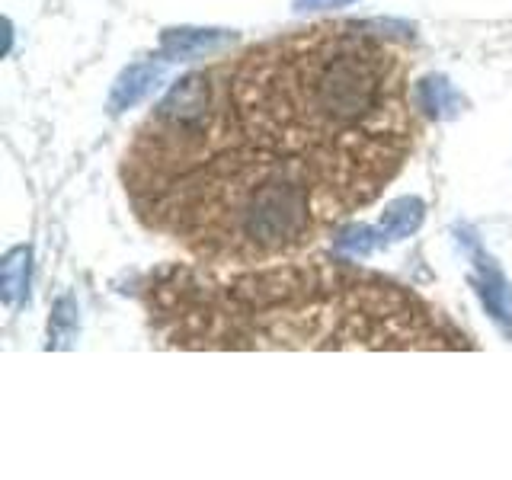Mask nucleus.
Segmentation results:
<instances>
[{"instance_id":"nucleus-1","label":"nucleus","mask_w":512,"mask_h":480,"mask_svg":"<svg viewBox=\"0 0 512 480\" xmlns=\"http://www.w3.org/2000/svg\"><path fill=\"white\" fill-rule=\"evenodd\" d=\"M208 74L218 132L308 186L330 221L372 205L413 148L404 58L346 26L266 42Z\"/></svg>"},{"instance_id":"nucleus-2","label":"nucleus","mask_w":512,"mask_h":480,"mask_svg":"<svg viewBox=\"0 0 512 480\" xmlns=\"http://www.w3.org/2000/svg\"><path fill=\"white\" fill-rule=\"evenodd\" d=\"M148 304L176 349H471L416 295L343 266L173 269Z\"/></svg>"},{"instance_id":"nucleus-3","label":"nucleus","mask_w":512,"mask_h":480,"mask_svg":"<svg viewBox=\"0 0 512 480\" xmlns=\"http://www.w3.org/2000/svg\"><path fill=\"white\" fill-rule=\"evenodd\" d=\"M471 260H474V269H471V285L484 304V311L490 314V320L496 327H500L503 336H512V285L509 279L500 272L490 256H484L477 244H471Z\"/></svg>"},{"instance_id":"nucleus-4","label":"nucleus","mask_w":512,"mask_h":480,"mask_svg":"<svg viewBox=\"0 0 512 480\" xmlns=\"http://www.w3.org/2000/svg\"><path fill=\"white\" fill-rule=\"evenodd\" d=\"M234 42V32L228 29H167L160 36V55L167 61H189V58H202L212 55L218 48Z\"/></svg>"},{"instance_id":"nucleus-5","label":"nucleus","mask_w":512,"mask_h":480,"mask_svg":"<svg viewBox=\"0 0 512 480\" xmlns=\"http://www.w3.org/2000/svg\"><path fill=\"white\" fill-rule=\"evenodd\" d=\"M160 77H164V68L154 64V61H138V64H132V68H125L116 84H112L109 112H116V116H119V112L138 106L144 96L157 87Z\"/></svg>"},{"instance_id":"nucleus-6","label":"nucleus","mask_w":512,"mask_h":480,"mask_svg":"<svg viewBox=\"0 0 512 480\" xmlns=\"http://www.w3.org/2000/svg\"><path fill=\"white\" fill-rule=\"evenodd\" d=\"M29 269H32V250L29 247H13L4 256L0 266V295L10 304H20L29 292Z\"/></svg>"},{"instance_id":"nucleus-7","label":"nucleus","mask_w":512,"mask_h":480,"mask_svg":"<svg viewBox=\"0 0 512 480\" xmlns=\"http://www.w3.org/2000/svg\"><path fill=\"white\" fill-rule=\"evenodd\" d=\"M423 218H426V205L416 196H407V199H397V202H391L388 208H384L378 228L388 240H404V237H410L416 228H420Z\"/></svg>"},{"instance_id":"nucleus-8","label":"nucleus","mask_w":512,"mask_h":480,"mask_svg":"<svg viewBox=\"0 0 512 480\" xmlns=\"http://www.w3.org/2000/svg\"><path fill=\"white\" fill-rule=\"evenodd\" d=\"M416 103L426 109L432 119H452L461 109V96L445 77H426L416 84Z\"/></svg>"},{"instance_id":"nucleus-9","label":"nucleus","mask_w":512,"mask_h":480,"mask_svg":"<svg viewBox=\"0 0 512 480\" xmlns=\"http://www.w3.org/2000/svg\"><path fill=\"white\" fill-rule=\"evenodd\" d=\"M381 244H388V237L381 234V228H372V224H349V228L336 234V250L343 256H352V260L375 253Z\"/></svg>"},{"instance_id":"nucleus-10","label":"nucleus","mask_w":512,"mask_h":480,"mask_svg":"<svg viewBox=\"0 0 512 480\" xmlns=\"http://www.w3.org/2000/svg\"><path fill=\"white\" fill-rule=\"evenodd\" d=\"M77 333V308L71 298H61L55 304V314H52V346H68V340Z\"/></svg>"},{"instance_id":"nucleus-11","label":"nucleus","mask_w":512,"mask_h":480,"mask_svg":"<svg viewBox=\"0 0 512 480\" xmlns=\"http://www.w3.org/2000/svg\"><path fill=\"white\" fill-rule=\"evenodd\" d=\"M356 0H295V10H327V7H346Z\"/></svg>"}]
</instances>
